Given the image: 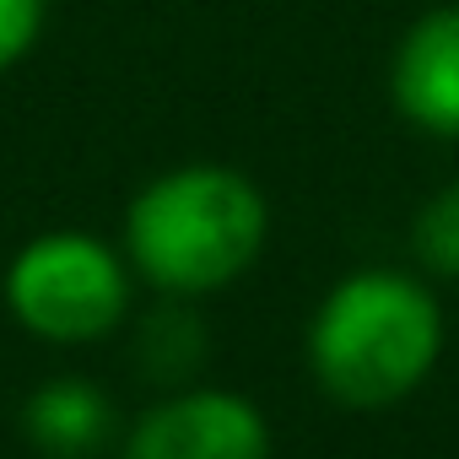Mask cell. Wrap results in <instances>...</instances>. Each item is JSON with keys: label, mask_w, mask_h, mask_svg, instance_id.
Returning a JSON list of instances; mask_svg holds the SVG:
<instances>
[{"label": "cell", "mask_w": 459, "mask_h": 459, "mask_svg": "<svg viewBox=\"0 0 459 459\" xmlns=\"http://www.w3.org/2000/svg\"><path fill=\"white\" fill-rule=\"evenodd\" d=\"M130 287L135 271L125 249L103 244L98 233H76V227L28 238L6 265V281H0L12 319L55 346L103 341L125 319Z\"/></svg>", "instance_id": "3"}, {"label": "cell", "mask_w": 459, "mask_h": 459, "mask_svg": "<svg viewBox=\"0 0 459 459\" xmlns=\"http://www.w3.org/2000/svg\"><path fill=\"white\" fill-rule=\"evenodd\" d=\"M443 351V308L411 271L368 265L341 276L308 319V368L351 411L411 400Z\"/></svg>", "instance_id": "2"}, {"label": "cell", "mask_w": 459, "mask_h": 459, "mask_svg": "<svg viewBox=\"0 0 459 459\" xmlns=\"http://www.w3.org/2000/svg\"><path fill=\"white\" fill-rule=\"evenodd\" d=\"M49 28V0H0V71L22 65Z\"/></svg>", "instance_id": "9"}, {"label": "cell", "mask_w": 459, "mask_h": 459, "mask_svg": "<svg viewBox=\"0 0 459 459\" xmlns=\"http://www.w3.org/2000/svg\"><path fill=\"white\" fill-rule=\"evenodd\" d=\"M271 205L227 162H184L146 178L125 211V260L162 298L233 287L265 249Z\"/></svg>", "instance_id": "1"}, {"label": "cell", "mask_w": 459, "mask_h": 459, "mask_svg": "<svg viewBox=\"0 0 459 459\" xmlns=\"http://www.w3.org/2000/svg\"><path fill=\"white\" fill-rule=\"evenodd\" d=\"M411 249L421 260V271L459 281V178H448L443 189H432L411 221Z\"/></svg>", "instance_id": "8"}, {"label": "cell", "mask_w": 459, "mask_h": 459, "mask_svg": "<svg viewBox=\"0 0 459 459\" xmlns=\"http://www.w3.org/2000/svg\"><path fill=\"white\" fill-rule=\"evenodd\" d=\"M205 357V325L200 314L189 308V298H162L146 319H141V335H135V362L146 378L168 384V389H184V378L200 368Z\"/></svg>", "instance_id": "7"}, {"label": "cell", "mask_w": 459, "mask_h": 459, "mask_svg": "<svg viewBox=\"0 0 459 459\" xmlns=\"http://www.w3.org/2000/svg\"><path fill=\"white\" fill-rule=\"evenodd\" d=\"M114 427H119L114 400L103 394V384H92L82 373L44 378L22 400V432L49 459H92L114 443Z\"/></svg>", "instance_id": "6"}, {"label": "cell", "mask_w": 459, "mask_h": 459, "mask_svg": "<svg viewBox=\"0 0 459 459\" xmlns=\"http://www.w3.org/2000/svg\"><path fill=\"white\" fill-rule=\"evenodd\" d=\"M119 459H271V421L233 389H173L119 443Z\"/></svg>", "instance_id": "4"}, {"label": "cell", "mask_w": 459, "mask_h": 459, "mask_svg": "<svg viewBox=\"0 0 459 459\" xmlns=\"http://www.w3.org/2000/svg\"><path fill=\"white\" fill-rule=\"evenodd\" d=\"M389 98L405 125L432 141H459V0L421 12L389 60Z\"/></svg>", "instance_id": "5"}]
</instances>
